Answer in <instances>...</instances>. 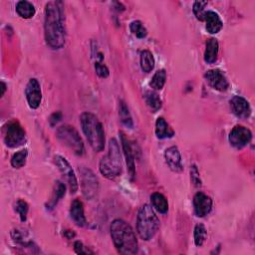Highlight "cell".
Masks as SVG:
<instances>
[{"mask_svg":"<svg viewBox=\"0 0 255 255\" xmlns=\"http://www.w3.org/2000/svg\"><path fill=\"white\" fill-rule=\"evenodd\" d=\"M26 141V134L22 126L17 121L10 122L5 130L4 143L8 148H18Z\"/></svg>","mask_w":255,"mask_h":255,"instance_id":"8","label":"cell"},{"mask_svg":"<svg viewBox=\"0 0 255 255\" xmlns=\"http://www.w3.org/2000/svg\"><path fill=\"white\" fill-rule=\"evenodd\" d=\"M204 78L209 86L219 92H225L229 88V82L222 71L219 69L208 70Z\"/></svg>","mask_w":255,"mask_h":255,"instance_id":"11","label":"cell"},{"mask_svg":"<svg viewBox=\"0 0 255 255\" xmlns=\"http://www.w3.org/2000/svg\"><path fill=\"white\" fill-rule=\"evenodd\" d=\"M15 9L17 14L24 19L32 18L36 12L34 5L29 1H26V0H21V1L17 2Z\"/></svg>","mask_w":255,"mask_h":255,"instance_id":"21","label":"cell"},{"mask_svg":"<svg viewBox=\"0 0 255 255\" xmlns=\"http://www.w3.org/2000/svg\"><path fill=\"white\" fill-rule=\"evenodd\" d=\"M54 161H55V164L58 166L60 173L63 175L64 179L66 180L71 194H75L78 191L79 186L72 166L70 165L68 160L61 155H56L54 157Z\"/></svg>","mask_w":255,"mask_h":255,"instance_id":"9","label":"cell"},{"mask_svg":"<svg viewBox=\"0 0 255 255\" xmlns=\"http://www.w3.org/2000/svg\"><path fill=\"white\" fill-rule=\"evenodd\" d=\"M61 119H62V113L61 112H55L54 114L51 115V117L49 119L50 125L51 126H55Z\"/></svg>","mask_w":255,"mask_h":255,"instance_id":"36","label":"cell"},{"mask_svg":"<svg viewBox=\"0 0 255 255\" xmlns=\"http://www.w3.org/2000/svg\"><path fill=\"white\" fill-rule=\"evenodd\" d=\"M100 173L109 180H114L122 173L120 147L116 139L110 140L109 152L100 160Z\"/></svg>","mask_w":255,"mask_h":255,"instance_id":"4","label":"cell"},{"mask_svg":"<svg viewBox=\"0 0 255 255\" xmlns=\"http://www.w3.org/2000/svg\"><path fill=\"white\" fill-rule=\"evenodd\" d=\"M251 139H252V133L250 132V130L239 125L235 126L231 130L228 137L230 145L237 150H241L244 147H246L250 143Z\"/></svg>","mask_w":255,"mask_h":255,"instance_id":"10","label":"cell"},{"mask_svg":"<svg viewBox=\"0 0 255 255\" xmlns=\"http://www.w3.org/2000/svg\"><path fill=\"white\" fill-rule=\"evenodd\" d=\"M191 180H192V183L194 184L195 187L200 188L202 186V181H201L199 169L195 164L191 168Z\"/></svg>","mask_w":255,"mask_h":255,"instance_id":"34","label":"cell"},{"mask_svg":"<svg viewBox=\"0 0 255 255\" xmlns=\"http://www.w3.org/2000/svg\"><path fill=\"white\" fill-rule=\"evenodd\" d=\"M6 91V84L4 82H1V94H0V96H3L4 93Z\"/></svg>","mask_w":255,"mask_h":255,"instance_id":"37","label":"cell"},{"mask_svg":"<svg viewBox=\"0 0 255 255\" xmlns=\"http://www.w3.org/2000/svg\"><path fill=\"white\" fill-rule=\"evenodd\" d=\"M207 1H196L194 3V7H193V11L195 16L197 17V19H199L200 21H204V14H205V7L207 6Z\"/></svg>","mask_w":255,"mask_h":255,"instance_id":"32","label":"cell"},{"mask_svg":"<svg viewBox=\"0 0 255 255\" xmlns=\"http://www.w3.org/2000/svg\"><path fill=\"white\" fill-rule=\"evenodd\" d=\"M27 155H28V151L26 149L17 152L16 153L13 154V156L11 158V165L14 168H20V167L24 166L26 163Z\"/></svg>","mask_w":255,"mask_h":255,"instance_id":"29","label":"cell"},{"mask_svg":"<svg viewBox=\"0 0 255 255\" xmlns=\"http://www.w3.org/2000/svg\"><path fill=\"white\" fill-rule=\"evenodd\" d=\"M206 228L204 226V224L203 223H198L195 227V232H194V237H195V243L198 247L203 246V244L204 243L205 239H206Z\"/></svg>","mask_w":255,"mask_h":255,"instance_id":"28","label":"cell"},{"mask_svg":"<svg viewBox=\"0 0 255 255\" xmlns=\"http://www.w3.org/2000/svg\"><path fill=\"white\" fill-rule=\"evenodd\" d=\"M74 250L77 254H93L94 253L88 247L85 246L81 241H76L74 243Z\"/></svg>","mask_w":255,"mask_h":255,"instance_id":"35","label":"cell"},{"mask_svg":"<svg viewBox=\"0 0 255 255\" xmlns=\"http://www.w3.org/2000/svg\"><path fill=\"white\" fill-rule=\"evenodd\" d=\"M65 16L61 1H50L45 6L44 33L47 45L54 49H61L65 45Z\"/></svg>","mask_w":255,"mask_h":255,"instance_id":"1","label":"cell"},{"mask_svg":"<svg viewBox=\"0 0 255 255\" xmlns=\"http://www.w3.org/2000/svg\"><path fill=\"white\" fill-rule=\"evenodd\" d=\"M111 237L117 251L121 254L138 253L139 244L132 226L123 219H115L110 227Z\"/></svg>","mask_w":255,"mask_h":255,"instance_id":"2","label":"cell"},{"mask_svg":"<svg viewBox=\"0 0 255 255\" xmlns=\"http://www.w3.org/2000/svg\"><path fill=\"white\" fill-rule=\"evenodd\" d=\"M155 135L157 139H169L175 136V131L171 128L163 118H158L155 122Z\"/></svg>","mask_w":255,"mask_h":255,"instance_id":"20","label":"cell"},{"mask_svg":"<svg viewBox=\"0 0 255 255\" xmlns=\"http://www.w3.org/2000/svg\"><path fill=\"white\" fill-rule=\"evenodd\" d=\"M70 215L73 221L80 227L87 225V219L84 213V205L80 200H74L70 206Z\"/></svg>","mask_w":255,"mask_h":255,"instance_id":"16","label":"cell"},{"mask_svg":"<svg viewBox=\"0 0 255 255\" xmlns=\"http://www.w3.org/2000/svg\"><path fill=\"white\" fill-rule=\"evenodd\" d=\"M56 138L62 145L69 148L75 154L82 155L84 153L85 148L83 141L78 131L74 127L70 125L61 126L56 131Z\"/></svg>","mask_w":255,"mask_h":255,"instance_id":"6","label":"cell"},{"mask_svg":"<svg viewBox=\"0 0 255 255\" xmlns=\"http://www.w3.org/2000/svg\"><path fill=\"white\" fill-rule=\"evenodd\" d=\"M25 96L31 109L35 110L39 108L42 101V92L40 83L37 79L32 78L29 80L25 88Z\"/></svg>","mask_w":255,"mask_h":255,"instance_id":"12","label":"cell"},{"mask_svg":"<svg viewBox=\"0 0 255 255\" xmlns=\"http://www.w3.org/2000/svg\"><path fill=\"white\" fill-rule=\"evenodd\" d=\"M141 68L144 72L150 73L154 68V58L151 51L143 50L140 54Z\"/></svg>","mask_w":255,"mask_h":255,"instance_id":"25","label":"cell"},{"mask_svg":"<svg viewBox=\"0 0 255 255\" xmlns=\"http://www.w3.org/2000/svg\"><path fill=\"white\" fill-rule=\"evenodd\" d=\"M164 158L168 167L175 173H182L184 166L182 162V155L178 147H171L165 150Z\"/></svg>","mask_w":255,"mask_h":255,"instance_id":"14","label":"cell"},{"mask_svg":"<svg viewBox=\"0 0 255 255\" xmlns=\"http://www.w3.org/2000/svg\"><path fill=\"white\" fill-rule=\"evenodd\" d=\"M218 41L215 38H209L205 44V51H204V61L207 64H212L217 60L218 55Z\"/></svg>","mask_w":255,"mask_h":255,"instance_id":"19","label":"cell"},{"mask_svg":"<svg viewBox=\"0 0 255 255\" xmlns=\"http://www.w3.org/2000/svg\"><path fill=\"white\" fill-rule=\"evenodd\" d=\"M159 228V219L149 204H144L137 216V230L143 240L152 239Z\"/></svg>","mask_w":255,"mask_h":255,"instance_id":"5","label":"cell"},{"mask_svg":"<svg viewBox=\"0 0 255 255\" xmlns=\"http://www.w3.org/2000/svg\"><path fill=\"white\" fill-rule=\"evenodd\" d=\"M144 99L147 106L153 113H156L162 106L159 96L154 91H147L144 95Z\"/></svg>","mask_w":255,"mask_h":255,"instance_id":"24","label":"cell"},{"mask_svg":"<svg viewBox=\"0 0 255 255\" xmlns=\"http://www.w3.org/2000/svg\"><path fill=\"white\" fill-rule=\"evenodd\" d=\"M95 71H96V74L101 77V78H107L109 77V69L106 65H104L102 62H96L95 63Z\"/></svg>","mask_w":255,"mask_h":255,"instance_id":"33","label":"cell"},{"mask_svg":"<svg viewBox=\"0 0 255 255\" xmlns=\"http://www.w3.org/2000/svg\"><path fill=\"white\" fill-rule=\"evenodd\" d=\"M121 135V143H122V147H123V151L126 156V162L128 165V169L129 173L132 179L135 178L136 176V166H135V157H134V153L132 150V147L128 141V139L126 138L125 134L123 132H120Z\"/></svg>","mask_w":255,"mask_h":255,"instance_id":"17","label":"cell"},{"mask_svg":"<svg viewBox=\"0 0 255 255\" xmlns=\"http://www.w3.org/2000/svg\"><path fill=\"white\" fill-rule=\"evenodd\" d=\"M212 208V200L207 195L199 192L194 197V209L198 217L206 216Z\"/></svg>","mask_w":255,"mask_h":255,"instance_id":"13","label":"cell"},{"mask_svg":"<svg viewBox=\"0 0 255 255\" xmlns=\"http://www.w3.org/2000/svg\"><path fill=\"white\" fill-rule=\"evenodd\" d=\"M230 107L232 113L241 119H247L251 115V108L247 100L240 96H234L230 100Z\"/></svg>","mask_w":255,"mask_h":255,"instance_id":"15","label":"cell"},{"mask_svg":"<svg viewBox=\"0 0 255 255\" xmlns=\"http://www.w3.org/2000/svg\"><path fill=\"white\" fill-rule=\"evenodd\" d=\"M119 116L121 119L122 124L129 128V129H133L134 127V122H133V118L131 116L130 110L127 106V104L124 101H120V105H119Z\"/></svg>","mask_w":255,"mask_h":255,"instance_id":"26","label":"cell"},{"mask_svg":"<svg viewBox=\"0 0 255 255\" xmlns=\"http://www.w3.org/2000/svg\"><path fill=\"white\" fill-rule=\"evenodd\" d=\"M79 173L81 175V188L83 196L89 201L94 200L99 193V180L95 174L88 167L80 166Z\"/></svg>","mask_w":255,"mask_h":255,"instance_id":"7","label":"cell"},{"mask_svg":"<svg viewBox=\"0 0 255 255\" xmlns=\"http://www.w3.org/2000/svg\"><path fill=\"white\" fill-rule=\"evenodd\" d=\"M204 21H205V28L210 34H216L222 29V20L219 15L214 11H205Z\"/></svg>","mask_w":255,"mask_h":255,"instance_id":"18","label":"cell"},{"mask_svg":"<svg viewBox=\"0 0 255 255\" xmlns=\"http://www.w3.org/2000/svg\"><path fill=\"white\" fill-rule=\"evenodd\" d=\"M130 29L133 32L134 35H136L138 38L142 39L145 38L148 35V30L147 28L143 25V23L140 20L133 21L130 25Z\"/></svg>","mask_w":255,"mask_h":255,"instance_id":"31","label":"cell"},{"mask_svg":"<svg viewBox=\"0 0 255 255\" xmlns=\"http://www.w3.org/2000/svg\"><path fill=\"white\" fill-rule=\"evenodd\" d=\"M65 193H66V186L60 181H57L54 185L51 200L47 204V209H53L58 204V202L65 196Z\"/></svg>","mask_w":255,"mask_h":255,"instance_id":"22","label":"cell"},{"mask_svg":"<svg viewBox=\"0 0 255 255\" xmlns=\"http://www.w3.org/2000/svg\"><path fill=\"white\" fill-rule=\"evenodd\" d=\"M151 202H152L153 206L154 207V209L157 212H159L161 214H164L167 212L168 203L163 195H161L159 193H153L151 196Z\"/></svg>","mask_w":255,"mask_h":255,"instance_id":"23","label":"cell"},{"mask_svg":"<svg viewBox=\"0 0 255 255\" xmlns=\"http://www.w3.org/2000/svg\"><path fill=\"white\" fill-rule=\"evenodd\" d=\"M83 133L95 152H102L105 148V133L102 123L92 113H83L80 118Z\"/></svg>","mask_w":255,"mask_h":255,"instance_id":"3","label":"cell"},{"mask_svg":"<svg viewBox=\"0 0 255 255\" xmlns=\"http://www.w3.org/2000/svg\"><path fill=\"white\" fill-rule=\"evenodd\" d=\"M166 72L164 69H160L155 72L151 81V86L154 90H161L165 84Z\"/></svg>","mask_w":255,"mask_h":255,"instance_id":"27","label":"cell"},{"mask_svg":"<svg viewBox=\"0 0 255 255\" xmlns=\"http://www.w3.org/2000/svg\"><path fill=\"white\" fill-rule=\"evenodd\" d=\"M14 209H15V211L19 214L20 220H21L22 222L26 221V219H27V213H28V210H29V205H28V204H27L25 201H23V200H18V201L15 203Z\"/></svg>","mask_w":255,"mask_h":255,"instance_id":"30","label":"cell"}]
</instances>
